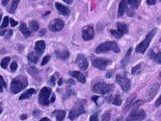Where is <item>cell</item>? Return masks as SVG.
<instances>
[{
    "label": "cell",
    "mask_w": 161,
    "mask_h": 121,
    "mask_svg": "<svg viewBox=\"0 0 161 121\" xmlns=\"http://www.w3.org/2000/svg\"><path fill=\"white\" fill-rule=\"evenodd\" d=\"M82 38L85 41H89L94 38V27L91 25H86L82 29Z\"/></svg>",
    "instance_id": "30bf717a"
},
{
    "label": "cell",
    "mask_w": 161,
    "mask_h": 121,
    "mask_svg": "<svg viewBox=\"0 0 161 121\" xmlns=\"http://www.w3.org/2000/svg\"><path fill=\"white\" fill-rule=\"evenodd\" d=\"M156 2H157L156 0H147V3L150 4V5H153V4H155Z\"/></svg>",
    "instance_id": "b9f144b4"
},
{
    "label": "cell",
    "mask_w": 161,
    "mask_h": 121,
    "mask_svg": "<svg viewBox=\"0 0 161 121\" xmlns=\"http://www.w3.org/2000/svg\"><path fill=\"white\" fill-rule=\"evenodd\" d=\"M11 25H12V26H16V25L18 24V22H16L15 20H14V19H11Z\"/></svg>",
    "instance_id": "7bdbcfd3"
},
{
    "label": "cell",
    "mask_w": 161,
    "mask_h": 121,
    "mask_svg": "<svg viewBox=\"0 0 161 121\" xmlns=\"http://www.w3.org/2000/svg\"><path fill=\"white\" fill-rule=\"evenodd\" d=\"M58 85H59V86L62 85V79H61V78H59V80H58Z\"/></svg>",
    "instance_id": "11a10c76"
},
{
    "label": "cell",
    "mask_w": 161,
    "mask_h": 121,
    "mask_svg": "<svg viewBox=\"0 0 161 121\" xmlns=\"http://www.w3.org/2000/svg\"><path fill=\"white\" fill-rule=\"evenodd\" d=\"M64 2H67L68 4H71V3H72V0H64Z\"/></svg>",
    "instance_id": "db71d44e"
},
{
    "label": "cell",
    "mask_w": 161,
    "mask_h": 121,
    "mask_svg": "<svg viewBox=\"0 0 161 121\" xmlns=\"http://www.w3.org/2000/svg\"><path fill=\"white\" fill-rule=\"evenodd\" d=\"M54 100H55V95H52V96H51V99H50V103H51V102H54Z\"/></svg>",
    "instance_id": "bcb514c9"
},
{
    "label": "cell",
    "mask_w": 161,
    "mask_h": 121,
    "mask_svg": "<svg viewBox=\"0 0 161 121\" xmlns=\"http://www.w3.org/2000/svg\"><path fill=\"white\" fill-rule=\"evenodd\" d=\"M86 103L85 100H78L74 108L70 111V114H69V118L70 120H75L77 117H79L80 115L84 114L85 109H84V104Z\"/></svg>",
    "instance_id": "3957f363"
},
{
    "label": "cell",
    "mask_w": 161,
    "mask_h": 121,
    "mask_svg": "<svg viewBox=\"0 0 161 121\" xmlns=\"http://www.w3.org/2000/svg\"><path fill=\"white\" fill-rule=\"evenodd\" d=\"M17 68H18V64H17V62H12V65H11V70L14 72V71L17 70Z\"/></svg>",
    "instance_id": "d590c367"
},
{
    "label": "cell",
    "mask_w": 161,
    "mask_h": 121,
    "mask_svg": "<svg viewBox=\"0 0 161 121\" xmlns=\"http://www.w3.org/2000/svg\"><path fill=\"white\" fill-rule=\"evenodd\" d=\"M116 26H118V28H119V31L120 33H122L123 35L124 33H128V26L125 23H121V22H118L116 23Z\"/></svg>",
    "instance_id": "ffe728a7"
},
{
    "label": "cell",
    "mask_w": 161,
    "mask_h": 121,
    "mask_svg": "<svg viewBox=\"0 0 161 121\" xmlns=\"http://www.w3.org/2000/svg\"><path fill=\"white\" fill-rule=\"evenodd\" d=\"M20 118H21V120H24V119L27 118V115H22L21 117H20Z\"/></svg>",
    "instance_id": "681fc988"
},
{
    "label": "cell",
    "mask_w": 161,
    "mask_h": 121,
    "mask_svg": "<svg viewBox=\"0 0 161 121\" xmlns=\"http://www.w3.org/2000/svg\"><path fill=\"white\" fill-rule=\"evenodd\" d=\"M55 6H56V9H57L58 12H60V13H61V15L68 16L69 14H70V9H69V7H67V6L62 5L61 3L56 2V3H55Z\"/></svg>",
    "instance_id": "9a60e30c"
},
{
    "label": "cell",
    "mask_w": 161,
    "mask_h": 121,
    "mask_svg": "<svg viewBox=\"0 0 161 121\" xmlns=\"http://www.w3.org/2000/svg\"><path fill=\"white\" fill-rule=\"evenodd\" d=\"M70 75L75 77V78H77L78 82H82V84H84V82H86V78H85V76L83 75V73L79 72V71H71Z\"/></svg>",
    "instance_id": "5bb4252c"
},
{
    "label": "cell",
    "mask_w": 161,
    "mask_h": 121,
    "mask_svg": "<svg viewBox=\"0 0 161 121\" xmlns=\"http://www.w3.org/2000/svg\"><path fill=\"white\" fill-rule=\"evenodd\" d=\"M9 61H11V59L7 57V58H4L2 61H1V67H2L3 69H5L6 67H7V65H9Z\"/></svg>",
    "instance_id": "83f0119b"
},
{
    "label": "cell",
    "mask_w": 161,
    "mask_h": 121,
    "mask_svg": "<svg viewBox=\"0 0 161 121\" xmlns=\"http://www.w3.org/2000/svg\"><path fill=\"white\" fill-rule=\"evenodd\" d=\"M116 121H122V118H118V119H116Z\"/></svg>",
    "instance_id": "6f0895ef"
},
{
    "label": "cell",
    "mask_w": 161,
    "mask_h": 121,
    "mask_svg": "<svg viewBox=\"0 0 161 121\" xmlns=\"http://www.w3.org/2000/svg\"><path fill=\"white\" fill-rule=\"evenodd\" d=\"M45 47H46V44L44 41H37L35 43V51H37V55H42L44 50H45Z\"/></svg>",
    "instance_id": "2e32d148"
},
{
    "label": "cell",
    "mask_w": 161,
    "mask_h": 121,
    "mask_svg": "<svg viewBox=\"0 0 161 121\" xmlns=\"http://www.w3.org/2000/svg\"><path fill=\"white\" fill-rule=\"evenodd\" d=\"M116 82H118V84L121 86V88L123 89L124 92L129 91L130 86H131V82L125 75H118L116 76Z\"/></svg>",
    "instance_id": "9c48e42d"
},
{
    "label": "cell",
    "mask_w": 161,
    "mask_h": 121,
    "mask_svg": "<svg viewBox=\"0 0 161 121\" xmlns=\"http://www.w3.org/2000/svg\"><path fill=\"white\" fill-rule=\"evenodd\" d=\"M113 89V86L111 84H105V82H98L93 86V91L99 94H106L109 93Z\"/></svg>",
    "instance_id": "5b68a950"
},
{
    "label": "cell",
    "mask_w": 161,
    "mask_h": 121,
    "mask_svg": "<svg viewBox=\"0 0 161 121\" xmlns=\"http://www.w3.org/2000/svg\"><path fill=\"white\" fill-rule=\"evenodd\" d=\"M111 63L109 60H106V59H96V60L93 61V65L94 67L98 68L100 70H105L106 67Z\"/></svg>",
    "instance_id": "8fae6325"
},
{
    "label": "cell",
    "mask_w": 161,
    "mask_h": 121,
    "mask_svg": "<svg viewBox=\"0 0 161 121\" xmlns=\"http://www.w3.org/2000/svg\"><path fill=\"white\" fill-rule=\"evenodd\" d=\"M30 29L34 31H37L39 29V23L37 21H31L30 22Z\"/></svg>",
    "instance_id": "f546056e"
},
{
    "label": "cell",
    "mask_w": 161,
    "mask_h": 121,
    "mask_svg": "<svg viewBox=\"0 0 161 121\" xmlns=\"http://www.w3.org/2000/svg\"><path fill=\"white\" fill-rule=\"evenodd\" d=\"M110 120V112H105L102 116V121H109Z\"/></svg>",
    "instance_id": "d6a6232c"
},
{
    "label": "cell",
    "mask_w": 161,
    "mask_h": 121,
    "mask_svg": "<svg viewBox=\"0 0 161 121\" xmlns=\"http://www.w3.org/2000/svg\"><path fill=\"white\" fill-rule=\"evenodd\" d=\"M131 52H132V49H129V50H128V52H127V55H126V62H125L124 64H123V65H126V64H127V62H128V60H129V59H130V55H131Z\"/></svg>",
    "instance_id": "f35d334b"
},
{
    "label": "cell",
    "mask_w": 161,
    "mask_h": 121,
    "mask_svg": "<svg viewBox=\"0 0 161 121\" xmlns=\"http://www.w3.org/2000/svg\"><path fill=\"white\" fill-rule=\"evenodd\" d=\"M89 121H99V115H98V113L91 115V117L89 118Z\"/></svg>",
    "instance_id": "8d00e7d4"
},
{
    "label": "cell",
    "mask_w": 161,
    "mask_h": 121,
    "mask_svg": "<svg viewBox=\"0 0 161 121\" xmlns=\"http://www.w3.org/2000/svg\"><path fill=\"white\" fill-rule=\"evenodd\" d=\"M112 102H113V104H116V106H121V104H122L121 97H120V96H116L114 98H113Z\"/></svg>",
    "instance_id": "4dcf8cb0"
},
{
    "label": "cell",
    "mask_w": 161,
    "mask_h": 121,
    "mask_svg": "<svg viewBox=\"0 0 161 121\" xmlns=\"http://www.w3.org/2000/svg\"><path fill=\"white\" fill-rule=\"evenodd\" d=\"M45 31H46L45 29H43V30H42V33H41V36H42V35H45Z\"/></svg>",
    "instance_id": "9f6ffc18"
},
{
    "label": "cell",
    "mask_w": 161,
    "mask_h": 121,
    "mask_svg": "<svg viewBox=\"0 0 161 121\" xmlns=\"http://www.w3.org/2000/svg\"><path fill=\"white\" fill-rule=\"evenodd\" d=\"M151 58L155 61L156 63L161 64V52H158V53H151Z\"/></svg>",
    "instance_id": "484cf974"
},
{
    "label": "cell",
    "mask_w": 161,
    "mask_h": 121,
    "mask_svg": "<svg viewBox=\"0 0 161 121\" xmlns=\"http://www.w3.org/2000/svg\"><path fill=\"white\" fill-rule=\"evenodd\" d=\"M66 117V112L62 111V110H59L56 112V120L57 121H62Z\"/></svg>",
    "instance_id": "cb8c5ba5"
},
{
    "label": "cell",
    "mask_w": 161,
    "mask_h": 121,
    "mask_svg": "<svg viewBox=\"0 0 161 121\" xmlns=\"http://www.w3.org/2000/svg\"><path fill=\"white\" fill-rule=\"evenodd\" d=\"M1 17H2V16H1V14H0V20H1Z\"/></svg>",
    "instance_id": "680465c9"
},
{
    "label": "cell",
    "mask_w": 161,
    "mask_h": 121,
    "mask_svg": "<svg viewBox=\"0 0 161 121\" xmlns=\"http://www.w3.org/2000/svg\"><path fill=\"white\" fill-rule=\"evenodd\" d=\"M11 21V19L9 18V17H4V19H3V22L2 24H1V28H5L7 25H9V22Z\"/></svg>",
    "instance_id": "1f68e13d"
},
{
    "label": "cell",
    "mask_w": 161,
    "mask_h": 121,
    "mask_svg": "<svg viewBox=\"0 0 161 121\" xmlns=\"http://www.w3.org/2000/svg\"><path fill=\"white\" fill-rule=\"evenodd\" d=\"M39 114H41V111H34V116H39Z\"/></svg>",
    "instance_id": "f6af8a7d"
},
{
    "label": "cell",
    "mask_w": 161,
    "mask_h": 121,
    "mask_svg": "<svg viewBox=\"0 0 161 121\" xmlns=\"http://www.w3.org/2000/svg\"><path fill=\"white\" fill-rule=\"evenodd\" d=\"M110 33H111V35H112L113 37H116V38H118V39H120V38H122V37H123V33H120L119 30L111 29V30H110Z\"/></svg>",
    "instance_id": "f1b7e54d"
},
{
    "label": "cell",
    "mask_w": 161,
    "mask_h": 121,
    "mask_svg": "<svg viewBox=\"0 0 161 121\" xmlns=\"http://www.w3.org/2000/svg\"><path fill=\"white\" fill-rule=\"evenodd\" d=\"M141 66H143V64H138V65H136L134 68H132V71H131V72H132V74H136L137 71H138V70L141 68Z\"/></svg>",
    "instance_id": "e575fe53"
},
{
    "label": "cell",
    "mask_w": 161,
    "mask_h": 121,
    "mask_svg": "<svg viewBox=\"0 0 161 121\" xmlns=\"http://www.w3.org/2000/svg\"><path fill=\"white\" fill-rule=\"evenodd\" d=\"M52 93V91L48 87H44V88L41 90L40 95H39V102L42 104V106H48L50 103V100H49V96L50 94Z\"/></svg>",
    "instance_id": "52a82bcc"
},
{
    "label": "cell",
    "mask_w": 161,
    "mask_h": 121,
    "mask_svg": "<svg viewBox=\"0 0 161 121\" xmlns=\"http://www.w3.org/2000/svg\"><path fill=\"white\" fill-rule=\"evenodd\" d=\"M135 97H136V95H135V94H133V95H131V96L129 97V99H128L127 103H126V106H125L124 109H123V111H124V112H127L128 108H129V106H131V101H132V100H134V98H135Z\"/></svg>",
    "instance_id": "4316f807"
},
{
    "label": "cell",
    "mask_w": 161,
    "mask_h": 121,
    "mask_svg": "<svg viewBox=\"0 0 161 121\" xmlns=\"http://www.w3.org/2000/svg\"><path fill=\"white\" fill-rule=\"evenodd\" d=\"M28 60H29V62H31V63H37V61H39V55H37L35 52H30L29 55H28Z\"/></svg>",
    "instance_id": "603a6c76"
},
{
    "label": "cell",
    "mask_w": 161,
    "mask_h": 121,
    "mask_svg": "<svg viewBox=\"0 0 161 121\" xmlns=\"http://www.w3.org/2000/svg\"><path fill=\"white\" fill-rule=\"evenodd\" d=\"M7 3H9V1H7V0H3V1H2V4H3V5H6Z\"/></svg>",
    "instance_id": "f907efd6"
},
{
    "label": "cell",
    "mask_w": 161,
    "mask_h": 121,
    "mask_svg": "<svg viewBox=\"0 0 161 121\" xmlns=\"http://www.w3.org/2000/svg\"><path fill=\"white\" fill-rule=\"evenodd\" d=\"M146 112L143 110H133L130 113V115H128V117L125 119V121H141L146 118Z\"/></svg>",
    "instance_id": "8992f818"
},
{
    "label": "cell",
    "mask_w": 161,
    "mask_h": 121,
    "mask_svg": "<svg viewBox=\"0 0 161 121\" xmlns=\"http://www.w3.org/2000/svg\"><path fill=\"white\" fill-rule=\"evenodd\" d=\"M158 90H159V85H158V84H154V85H153L152 87L149 89L148 93H147V99L152 100L153 97L155 96L156 93L158 92Z\"/></svg>",
    "instance_id": "4fadbf2b"
},
{
    "label": "cell",
    "mask_w": 161,
    "mask_h": 121,
    "mask_svg": "<svg viewBox=\"0 0 161 121\" xmlns=\"http://www.w3.org/2000/svg\"><path fill=\"white\" fill-rule=\"evenodd\" d=\"M35 93V89H29V90H26L24 92V93L22 94L21 96H20V98L19 99L20 100H24V99H27V98H29V97L31 96V95H34V94Z\"/></svg>",
    "instance_id": "e0dca14e"
},
{
    "label": "cell",
    "mask_w": 161,
    "mask_h": 121,
    "mask_svg": "<svg viewBox=\"0 0 161 121\" xmlns=\"http://www.w3.org/2000/svg\"><path fill=\"white\" fill-rule=\"evenodd\" d=\"M28 85L27 78L25 76H17L16 78H14L12 80V84H11V90H12V93H19L20 91L24 90Z\"/></svg>",
    "instance_id": "6da1fadb"
},
{
    "label": "cell",
    "mask_w": 161,
    "mask_h": 121,
    "mask_svg": "<svg viewBox=\"0 0 161 121\" xmlns=\"http://www.w3.org/2000/svg\"><path fill=\"white\" fill-rule=\"evenodd\" d=\"M49 61H50V55H46L45 58L43 59V61H42V66H44V65H46V64L48 63Z\"/></svg>",
    "instance_id": "74e56055"
},
{
    "label": "cell",
    "mask_w": 161,
    "mask_h": 121,
    "mask_svg": "<svg viewBox=\"0 0 161 121\" xmlns=\"http://www.w3.org/2000/svg\"><path fill=\"white\" fill-rule=\"evenodd\" d=\"M155 33H156V29L151 30V31H150V33L147 35V37L145 38V40H143V42L137 45L136 52H138V53H145L147 49L149 48L150 43L152 42L153 38H154V36H155Z\"/></svg>",
    "instance_id": "277c9868"
},
{
    "label": "cell",
    "mask_w": 161,
    "mask_h": 121,
    "mask_svg": "<svg viewBox=\"0 0 161 121\" xmlns=\"http://www.w3.org/2000/svg\"><path fill=\"white\" fill-rule=\"evenodd\" d=\"M64 22L61 20V19H54L50 22L49 24V29L53 31V33H56V31H59L64 28Z\"/></svg>",
    "instance_id": "ba28073f"
},
{
    "label": "cell",
    "mask_w": 161,
    "mask_h": 121,
    "mask_svg": "<svg viewBox=\"0 0 161 121\" xmlns=\"http://www.w3.org/2000/svg\"><path fill=\"white\" fill-rule=\"evenodd\" d=\"M76 64L78 65V67H79L81 70H86V69H87V67H88V61H87V59L85 58L84 55H77Z\"/></svg>",
    "instance_id": "7c38bea8"
},
{
    "label": "cell",
    "mask_w": 161,
    "mask_h": 121,
    "mask_svg": "<svg viewBox=\"0 0 161 121\" xmlns=\"http://www.w3.org/2000/svg\"><path fill=\"white\" fill-rule=\"evenodd\" d=\"M18 4H19V0H14V1H12V3H11V6L9 7V12L12 14V13L16 11V9H17Z\"/></svg>",
    "instance_id": "d4e9b609"
},
{
    "label": "cell",
    "mask_w": 161,
    "mask_h": 121,
    "mask_svg": "<svg viewBox=\"0 0 161 121\" xmlns=\"http://www.w3.org/2000/svg\"><path fill=\"white\" fill-rule=\"evenodd\" d=\"M127 2V4H129V6H130V9H137L138 6H139L140 4V1L139 0H128V1H126Z\"/></svg>",
    "instance_id": "7402d4cb"
},
{
    "label": "cell",
    "mask_w": 161,
    "mask_h": 121,
    "mask_svg": "<svg viewBox=\"0 0 161 121\" xmlns=\"http://www.w3.org/2000/svg\"><path fill=\"white\" fill-rule=\"evenodd\" d=\"M108 51H114L116 53H119L121 50L119 48V45L116 44V41H109V42L102 43L96 48V53H105Z\"/></svg>",
    "instance_id": "7a4b0ae2"
},
{
    "label": "cell",
    "mask_w": 161,
    "mask_h": 121,
    "mask_svg": "<svg viewBox=\"0 0 161 121\" xmlns=\"http://www.w3.org/2000/svg\"><path fill=\"white\" fill-rule=\"evenodd\" d=\"M20 31H21L22 35L25 36L26 38H28V37L30 36V31H29V29H28L27 26H26L24 23H22V24L20 25Z\"/></svg>",
    "instance_id": "44dd1931"
},
{
    "label": "cell",
    "mask_w": 161,
    "mask_h": 121,
    "mask_svg": "<svg viewBox=\"0 0 161 121\" xmlns=\"http://www.w3.org/2000/svg\"><path fill=\"white\" fill-rule=\"evenodd\" d=\"M4 87H6V82H4V79H3L2 76L0 75V92H2Z\"/></svg>",
    "instance_id": "836d02e7"
},
{
    "label": "cell",
    "mask_w": 161,
    "mask_h": 121,
    "mask_svg": "<svg viewBox=\"0 0 161 121\" xmlns=\"http://www.w3.org/2000/svg\"><path fill=\"white\" fill-rule=\"evenodd\" d=\"M159 76H160V78H161V72H160V74H159Z\"/></svg>",
    "instance_id": "91938a15"
},
{
    "label": "cell",
    "mask_w": 161,
    "mask_h": 121,
    "mask_svg": "<svg viewBox=\"0 0 161 121\" xmlns=\"http://www.w3.org/2000/svg\"><path fill=\"white\" fill-rule=\"evenodd\" d=\"M55 77H56V75H53L50 77V79H49V84H50V86L55 85Z\"/></svg>",
    "instance_id": "ab89813d"
},
{
    "label": "cell",
    "mask_w": 161,
    "mask_h": 121,
    "mask_svg": "<svg viewBox=\"0 0 161 121\" xmlns=\"http://www.w3.org/2000/svg\"><path fill=\"white\" fill-rule=\"evenodd\" d=\"M91 98H93V100H94V101H97V100H98V98H99V97H97V96H94V97H91Z\"/></svg>",
    "instance_id": "f5cc1de1"
},
{
    "label": "cell",
    "mask_w": 161,
    "mask_h": 121,
    "mask_svg": "<svg viewBox=\"0 0 161 121\" xmlns=\"http://www.w3.org/2000/svg\"><path fill=\"white\" fill-rule=\"evenodd\" d=\"M56 55H57V58L61 59V60H67L69 58L70 53H69V51H68L67 49H64L62 51H56Z\"/></svg>",
    "instance_id": "d6986e66"
},
{
    "label": "cell",
    "mask_w": 161,
    "mask_h": 121,
    "mask_svg": "<svg viewBox=\"0 0 161 121\" xmlns=\"http://www.w3.org/2000/svg\"><path fill=\"white\" fill-rule=\"evenodd\" d=\"M68 84H70V85H74L75 82H74L73 79H69V80H68Z\"/></svg>",
    "instance_id": "7dc6e473"
},
{
    "label": "cell",
    "mask_w": 161,
    "mask_h": 121,
    "mask_svg": "<svg viewBox=\"0 0 161 121\" xmlns=\"http://www.w3.org/2000/svg\"><path fill=\"white\" fill-rule=\"evenodd\" d=\"M6 30H0V36H3V35H5Z\"/></svg>",
    "instance_id": "c3c4849f"
},
{
    "label": "cell",
    "mask_w": 161,
    "mask_h": 121,
    "mask_svg": "<svg viewBox=\"0 0 161 121\" xmlns=\"http://www.w3.org/2000/svg\"><path fill=\"white\" fill-rule=\"evenodd\" d=\"M161 104V96L159 97L158 99H157V101H156V106H159Z\"/></svg>",
    "instance_id": "ee69618b"
},
{
    "label": "cell",
    "mask_w": 161,
    "mask_h": 121,
    "mask_svg": "<svg viewBox=\"0 0 161 121\" xmlns=\"http://www.w3.org/2000/svg\"><path fill=\"white\" fill-rule=\"evenodd\" d=\"M126 9H127V2H126V1H121V2H120V5H119L118 16H119V17H122V16L125 14Z\"/></svg>",
    "instance_id": "ac0fdd59"
},
{
    "label": "cell",
    "mask_w": 161,
    "mask_h": 121,
    "mask_svg": "<svg viewBox=\"0 0 161 121\" xmlns=\"http://www.w3.org/2000/svg\"><path fill=\"white\" fill-rule=\"evenodd\" d=\"M40 121H50V119L49 118H42Z\"/></svg>",
    "instance_id": "816d5d0a"
},
{
    "label": "cell",
    "mask_w": 161,
    "mask_h": 121,
    "mask_svg": "<svg viewBox=\"0 0 161 121\" xmlns=\"http://www.w3.org/2000/svg\"><path fill=\"white\" fill-rule=\"evenodd\" d=\"M12 30H6V33H5V38L7 39V38H9V37L12 36Z\"/></svg>",
    "instance_id": "60d3db41"
}]
</instances>
